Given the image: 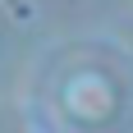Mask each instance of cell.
Instances as JSON below:
<instances>
[]
</instances>
